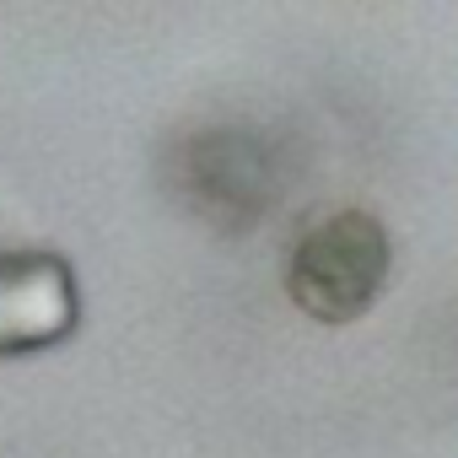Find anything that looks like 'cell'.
Wrapping results in <instances>:
<instances>
[{
    "mask_svg": "<svg viewBox=\"0 0 458 458\" xmlns=\"http://www.w3.org/2000/svg\"><path fill=\"white\" fill-rule=\"evenodd\" d=\"M394 270L388 226L372 210L340 205L313 216L286 254V297L318 324H356L372 313Z\"/></svg>",
    "mask_w": 458,
    "mask_h": 458,
    "instance_id": "1",
    "label": "cell"
},
{
    "mask_svg": "<svg viewBox=\"0 0 458 458\" xmlns=\"http://www.w3.org/2000/svg\"><path fill=\"white\" fill-rule=\"evenodd\" d=\"M167 178L199 221L221 233H249L281 199L286 162L281 146L254 124H205L173 146Z\"/></svg>",
    "mask_w": 458,
    "mask_h": 458,
    "instance_id": "2",
    "label": "cell"
},
{
    "mask_svg": "<svg viewBox=\"0 0 458 458\" xmlns=\"http://www.w3.org/2000/svg\"><path fill=\"white\" fill-rule=\"evenodd\" d=\"M81 324V292L71 259L49 249L0 254V356H33L71 340Z\"/></svg>",
    "mask_w": 458,
    "mask_h": 458,
    "instance_id": "3",
    "label": "cell"
}]
</instances>
